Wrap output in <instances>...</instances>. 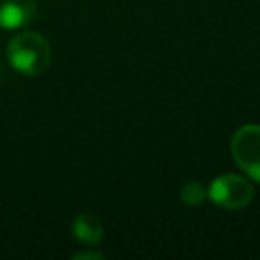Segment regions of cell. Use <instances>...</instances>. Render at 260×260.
I'll use <instances>...</instances> for the list:
<instances>
[{"label":"cell","instance_id":"6da1fadb","mask_svg":"<svg viewBox=\"0 0 260 260\" xmlns=\"http://www.w3.org/2000/svg\"><path fill=\"white\" fill-rule=\"evenodd\" d=\"M8 59L13 68L22 75L38 77L50 66L52 48L41 34L20 32L9 41Z\"/></svg>","mask_w":260,"mask_h":260},{"label":"cell","instance_id":"7a4b0ae2","mask_svg":"<svg viewBox=\"0 0 260 260\" xmlns=\"http://www.w3.org/2000/svg\"><path fill=\"white\" fill-rule=\"evenodd\" d=\"M207 196L221 209L237 210L244 209L251 203L253 196H255V189L249 184L248 178L241 177V175L226 173L217 177L210 184Z\"/></svg>","mask_w":260,"mask_h":260},{"label":"cell","instance_id":"3957f363","mask_svg":"<svg viewBox=\"0 0 260 260\" xmlns=\"http://www.w3.org/2000/svg\"><path fill=\"white\" fill-rule=\"evenodd\" d=\"M232 155L249 178L260 182V125H244L232 138Z\"/></svg>","mask_w":260,"mask_h":260},{"label":"cell","instance_id":"277c9868","mask_svg":"<svg viewBox=\"0 0 260 260\" xmlns=\"http://www.w3.org/2000/svg\"><path fill=\"white\" fill-rule=\"evenodd\" d=\"M36 0H0V27L20 29L32 20Z\"/></svg>","mask_w":260,"mask_h":260},{"label":"cell","instance_id":"5b68a950","mask_svg":"<svg viewBox=\"0 0 260 260\" xmlns=\"http://www.w3.org/2000/svg\"><path fill=\"white\" fill-rule=\"evenodd\" d=\"M72 232L73 237L86 246L100 244L102 237H104L102 221L96 216H93V214H80V216H77L73 219Z\"/></svg>","mask_w":260,"mask_h":260},{"label":"cell","instance_id":"8992f818","mask_svg":"<svg viewBox=\"0 0 260 260\" xmlns=\"http://www.w3.org/2000/svg\"><path fill=\"white\" fill-rule=\"evenodd\" d=\"M205 198H207V189L200 182H187V184L182 185L180 200L184 202V205L198 207L205 202Z\"/></svg>","mask_w":260,"mask_h":260},{"label":"cell","instance_id":"52a82bcc","mask_svg":"<svg viewBox=\"0 0 260 260\" xmlns=\"http://www.w3.org/2000/svg\"><path fill=\"white\" fill-rule=\"evenodd\" d=\"M73 258H75V260H80V258H96V260H102V258H104V255H102V253L84 251V253H75V255H73Z\"/></svg>","mask_w":260,"mask_h":260}]
</instances>
